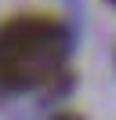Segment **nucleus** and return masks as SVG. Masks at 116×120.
<instances>
[{
    "label": "nucleus",
    "mask_w": 116,
    "mask_h": 120,
    "mask_svg": "<svg viewBox=\"0 0 116 120\" xmlns=\"http://www.w3.org/2000/svg\"><path fill=\"white\" fill-rule=\"evenodd\" d=\"M65 69V29L47 15H18L0 26V91L54 84Z\"/></svg>",
    "instance_id": "obj_1"
},
{
    "label": "nucleus",
    "mask_w": 116,
    "mask_h": 120,
    "mask_svg": "<svg viewBox=\"0 0 116 120\" xmlns=\"http://www.w3.org/2000/svg\"><path fill=\"white\" fill-rule=\"evenodd\" d=\"M54 120H83V116H76V113H62V116H54Z\"/></svg>",
    "instance_id": "obj_2"
}]
</instances>
